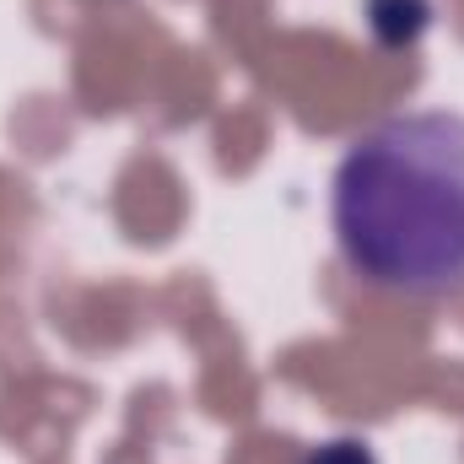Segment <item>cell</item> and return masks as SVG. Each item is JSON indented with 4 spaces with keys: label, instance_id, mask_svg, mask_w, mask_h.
I'll return each mask as SVG.
<instances>
[{
    "label": "cell",
    "instance_id": "cell-1",
    "mask_svg": "<svg viewBox=\"0 0 464 464\" xmlns=\"http://www.w3.org/2000/svg\"><path fill=\"white\" fill-rule=\"evenodd\" d=\"M330 217L346 265L378 292H464V119L449 109L378 119L346 146Z\"/></svg>",
    "mask_w": 464,
    "mask_h": 464
},
{
    "label": "cell",
    "instance_id": "cell-2",
    "mask_svg": "<svg viewBox=\"0 0 464 464\" xmlns=\"http://www.w3.org/2000/svg\"><path fill=\"white\" fill-rule=\"evenodd\" d=\"M308 464H378V459H372L367 443H356V438H335V443H324Z\"/></svg>",
    "mask_w": 464,
    "mask_h": 464
}]
</instances>
